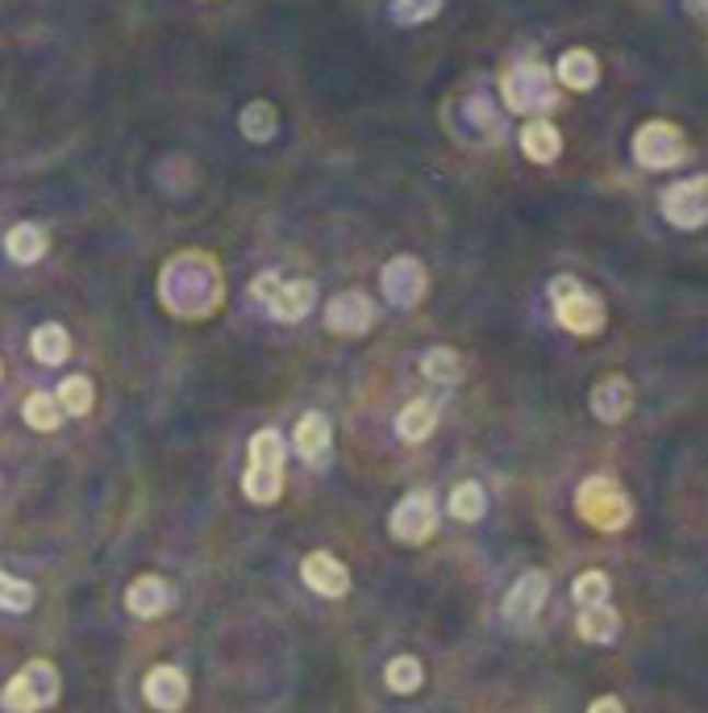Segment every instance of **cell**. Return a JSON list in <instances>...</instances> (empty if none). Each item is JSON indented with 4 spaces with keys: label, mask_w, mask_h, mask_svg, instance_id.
<instances>
[{
    "label": "cell",
    "mask_w": 708,
    "mask_h": 713,
    "mask_svg": "<svg viewBox=\"0 0 708 713\" xmlns=\"http://www.w3.org/2000/svg\"><path fill=\"white\" fill-rule=\"evenodd\" d=\"M55 400H59L62 414H71V418H83V414L92 409V400H96V393H92V380H88V376H67L59 384Z\"/></svg>",
    "instance_id": "83f0119b"
},
{
    "label": "cell",
    "mask_w": 708,
    "mask_h": 713,
    "mask_svg": "<svg viewBox=\"0 0 708 713\" xmlns=\"http://www.w3.org/2000/svg\"><path fill=\"white\" fill-rule=\"evenodd\" d=\"M384 680H388V689H392V692L409 697V692L421 689V680H425V668H421V659H416V655H396L392 664L384 668Z\"/></svg>",
    "instance_id": "4316f807"
},
{
    "label": "cell",
    "mask_w": 708,
    "mask_h": 713,
    "mask_svg": "<svg viewBox=\"0 0 708 713\" xmlns=\"http://www.w3.org/2000/svg\"><path fill=\"white\" fill-rule=\"evenodd\" d=\"M59 671L50 659H30L25 668L4 684L0 692V705L4 713H38V710H50L55 701H59Z\"/></svg>",
    "instance_id": "7a4b0ae2"
},
{
    "label": "cell",
    "mask_w": 708,
    "mask_h": 713,
    "mask_svg": "<svg viewBox=\"0 0 708 713\" xmlns=\"http://www.w3.org/2000/svg\"><path fill=\"white\" fill-rule=\"evenodd\" d=\"M705 184H708V176H705Z\"/></svg>",
    "instance_id": "8d00e7d4"
},
{
    "label": "cell",
    "mask_w": 708,
    "mask_h": 713,
    "mask_svg": "<svg viewBox=\"0 0 708 713\" xmlns=\"http://www.w3.org/2000/svg\"><path fill=\"white\" fill-rule=\"evenodd\" d=\"M546 592H550L546 571H525L517 585L509 588V597H504V622H513V626H529V622L538 618Z\"/></svg>",
    "instance_id": "5bb4252c"
},
{
    "label": "cell",
    "mask_w": 708,
    "mask_h": 713,
    "mask_svg": "<svg viewBox=\"0 0 708 713\" xmlns=\"http://www.w3.org/2000/svg\"><path fill=\"white\" fill-rule=\"evenodd\" d=\"M629 409H633V384L625 376H604L592 388V414L601 421H608V426L629 418Z\"/></svg>",
    "instance_id": "2e32d148"
},
{
    "label": "cell",
    "mask_w": 708,
    "mask_h": 713,
    "mask_svg": "<svg viewBox=\"0 0 708 713\" xmlns=\"http://www.w3.org/2000/svg\"><path fill=\"white\" fill-rule=\"evenodd\" d=\"M284 455L288 446L279 439V430H259L250 439V467L242 476V493L254 505H275L284 493Z\"/></svg>",
    "instance_id": "6da1fadb"
},
{
    "label": "cell",
    "mask_w": 708,
    "mask_h": 713,
    "mask_svg": "<svg viewBox=\"0 0 708 713\" xmlns=\"http://www.w3.org/2000/svg\"><path fill=\"white\" fill-rule=\"evenodd\" d=\"M437 525V501L430 488H416L409 493L404 501L392 509V518H388V530H392L396 543H409V546H421L430 534H434Z\"/></svg>",
    "instance_id": "9c48e42d"
},
{
    "label": "cell",
    "mask_w": 708,
    "mask_h": 713,
    "mask_svg": "<svg viewBox=\"0 0 708 713\" xmlns=\"http://www.w3.org/2000/svg\"><path fill=\"white\" fill-rule=\"evenodd\" d=\"M521 150H525V159H534V163H555L562 150V138L555 122H546V117H534V122H525L521 129Z\"/></svg>",
    "instance_id": "d6986e66"
},
{
    "label": "cell",
    "mask_w": 708,
    "mask_h": 713,
    "mask_svg": "<svg viewBox=\"0 0 708 713\" xmlns=\"http://www.w3.org/2000/svg\"><path fill=\"white\" fill-rule=\"evenodd\" d=\"M663 213L671 226H680V230H700L708 222V184L705 176H696V180H684V184H671L663 192Z\"/></svg>",
    "instance_id": "8fae6325"
},
{
    "label": "cell",
    "mask_w": 708,
    "mask_h": 713,
    "mask_svg": "<svg viewBox=\"0 0 708 713\" xmlns=\"http://www.w3.org/2000/svg\"><path fill=\"white\" fill-rule=\"evenodd\" d=\"M687 9H696V13H708V0H687Z\"/></svg>",
    "instance_id": "e575fe53"
},
{
    "label": "cell",
    "mask_w": 708,
    "mask_h": 713,
    "mask_svg": "<svg viewBox=\"0 0 708 713\" xmlns=\"http://www.w3.org/2000/svg\"><path fill=\"white\" fill-rule=\"evenodd\" d=\"M292 442H296V451H300V460L309 463H326V455H330V418L326 414H305V418L296 421V434H292Z\"/></svg>",
    "instance_id": "ac0fdd59"
},
{
    "label": "cell",
    "mask_w": 708,
    "mask_h": 713,
    "mask_svg": "<svg viewBox=\"0 0 708 713\" xmlns=\"http://www.w3.org/2000/svg\"><path fill=\"white\" fill-rule=\"evenodd\" d=\"M434 426H437L434 400H413V405H404V414L396 418V434L404 442H425L434 434Z\"/></svg>",
    "instance_id": "603a6c76"
},
{
    "label": "cell",
    "mask_w": 708,
    "mask_h": 713,
    "mask_svg": "<svg viewBox=\"0 0 708 713\" xmlns=\"http://www.w3.org/2000/svg\"><path fill=\"white\" fill-rule=\"evenodd\" d=\"M684 155H687V138L680 134V126H671V122H646V126L633 134V159L650 171L680 168Z\"/></svg>",
    "instance_id": "ba28073f"
},
{
    "label": "cell",
    "mask_w": 708,
    "mask_h": 713,
    "mask_svg": "<svg viewBox=\"0 0 708 713\" xmlns=\"http://www.w3.org/2000/svg\"><path fill=\"white\" fill-rule=\"evenodd\" d=\"M238 126L247 134L250 143H271L275 138V126H279V117H275V105L271 101H250L242 109V117H238Z\"/></svg>",
    "instance_id": "d4e9b609"
},
{
    "label": "cell",
    "mask_w": 708,
    "mask_h": 713,
    "mask_svg": "<svg viewBox=\"0 0 708 713\" xmlns=\"http://www.w3.org/2000/svg\"><path fill=\"white\" fill-rule=\"evenodd\" d=\"M21 418H25L30 430H59L62 409L59 400H55V393H30L25 405H21Z\"/></svg>",
    "instance_id": "484cf974"
},
{
    "label": "cell",
    "mask_w": 708,
    "mask_h": 713,
    "mask_svg": "<svg viewBox=\"0 0 708 713\" xmlns=\"http://www.w3.org/2000/svg\"><path fill=\"white\" fill-rule=\"evenodd\" d=\"M379 288H384V296L392 301L396 309H413V305H421L425 288H430V275L421 268V259L396 254L392 263L384 268V275H379Z\"/></svg>",
    "instance_id": "30bf717a"
},
{
    "label": "cell",
    "mask_w": 708,
    "mask_h": 713,
    "mask_svg": "<svg viewBox=\"0 0 708 713\" xmlns=\"http://www.w3.org/2000/svg\"><path fill=\"white\" fill-rule=\"evenodd\" d=\"M421 372L437 384H458L463 380V355L450 351V347H434V351H425L421 359Z\"/></svg>",
    "instance_id": "f546056e"
},
{
    "label": "cell",
    "mask_w": 708,
    "mask_h": 713,
    "mask_svg": "<svg viewBox=\"0 0 708 713\" xmlns=\"http://www.w3.org/2000/svg\"><path fill=\"white\" fill-rule=\"evenodd\" d=\"M30 351H34V359L46 363V367H59L62 359L71 355V338H67V330H62L59 321H46V326H38L34 338H30Z\"/></svg>",
    "instance_id": "7402d4cb"
},
{
    "label": "cell",
    "mask_w": 708,
    "mask_h": 713,
    "mask_svg": "<svg viewBox=\"0 0 708 713\" xmlns=\"http://www.w3.org/2000/svg\"><path fill=\"white\" fill-rule=\"evenodd\" d=\"M125 606L138 618H159V613L171 609V588H167L163 576H138L134 585L125 588Z\"/></svg>",
    "instance_id": "e0dca14e"
},
{
    "label": "cell",
    "mask_w": 708,
    "mask_h": 713,
    "mask_svg": "<svg viewBox=\"0 0 708 713\" xmlns=\"http://www.w3.org/2000/svg\"><path fill=\"white\" fill-rule=\"evenodd\" d=\"M575 509H580L583 522L596 525V530H621L633 518V505L621 493V484L608 480V476L583 480L580 493H575Z\"/></svg>",
    "instance_id": "5b68a950"
},
{
    "label": "cell",
    "mask_w": 708,
    "mask_h": 713,
    "mask_svg": "<svg viewBox=\"0 0 708 713\" xmlns=\"http://www.w3.org/2000/svg\"><path fill=\"white\" fill-rule=\"evenodd\" d=\"M500 92H504V105L513 109V113H541V109L555 105V80H550V71L541 64L513 67L504 76Z\"/></svg>",
    "instance_id": "52a82bcc"
},
{
    "label": "cell",
    "mask_w": 708,
    "mask_h": 713,
    "mask_svg": "<svg viewBox=\"0 0 708 713\" xmlns=\"http://www.w3.org/2000/svg\"><path fill=\"white\" fill-rule=\"evenodd\" d=\"M0 376H4V367H0Z\"/></svg>",
    "instance_id": "d590c367"
},
{
    "label": "cell",
    "mask_w": 708,
    "mask_h": 713,
    "mask_svg": "<svg viewBox=\"0 0 708 713\" xmlns=\"http://www.w3.org/2000/svg\"><path fill=\"white\" fill-rule=\"evenodd\" d=\"M326 326H330L333 335H342V338H358V335H367L375 326V305H372V296H363V293H338L326 305Z\"/></svg>",
    "instance_id": "7c38bea8"
},
{
    "label": "cell",
    "mask_w": 708,
    "mask_h": 713,
    "mask_svg": "<svg viewBox=\"0 0 708 713\" xmlns=\"http://www.w3.org/2000/svg\"><path fill=\"white\" fill-rule=\"evenodd\" d=\"M30 606H34V585H30V580H18V576H9V571H0V609H9V613H25Z\"/></svg>",
    "instance_id": "4dcf8cb0"
},
{
    "label": "cell",
    "mask_w": 708,
    "mask_h": 713,
    "mask_svg": "<svg viewBox=\"0 0 708 713\" xmlns=\"http://www.w3.org/2000/svg\"><path fill=\"white\" fill-rule=\"evenodd\" d=\"M550 301H555V317H559L562 330L580 338L601 335L604 326V301L596 293H587L575 275H559L550 284Z\"/></svg>",
    "instance_id": "3957f363"
},
{
    "label": "cell",
    "mask_w": 708,
    "mask_h": 713,
    "mask_svg": "<svg viewBox=\"0 0 708 713\" xmlns=\"http://www.w3.org/2000/svg\"><path fill=\"white\" fill-rule=\"evenodd\" d=\"M580 634L587 643H613L617 634H621V618H617V609L608 606H587L580 609Z\"/></svg>",
    "instance_id": "cb8c5ba5"
},
{
    "label": "cell",
    "mask_w": 708,
    "mask_h": 713,
    "mask_svg": "<svg viewBox=\"0 0 708 713\" xmlns=\"http://www.w3.org/2000/svg\"><path fill=\"white\" fill-rule=\"evenodd\" d=\"M205 280H217L213 259H201V254H196V272H192V280L184 275L180 259H175V263H167L163 284H159L163 305H167V309H175L180 317H187V301H196V305H192V309H196V317L213 314V309H217V296H221V293H205Z\"/></svg>",
    "instance_id": "277c9868"
},
{
    "label": "cell",
    "mask_w": 708,
    "mask_h": 713,
    "mask_svg": "<svg viewBox=\"0 0 708 713\" xmlns=\"http://www.w3.org/2000/svg\"><path fill=\"white\" fill-rule=\"evenodd\" d=\"M450 513H455L458 522H479V518L488 513V493H483L476 480H463L455 493H450Z\"/></svg>",
    "instance_id": "f1b7e54d"
},
{
    "label": "cell",
    "mask_w": 708,
    "mask_h": 713,
    "mask_svg": "<svg viewBox=\"0 0 708 713\" xmlns=\"http://www.w3.org/2000/svg\"><path fill=\"white\" fill-rule=\"evenodd\" d=\"M300 576H305V585H309L317 597H346V592H351V571H346V564H342L338 555H330V551H312V555H305Z\"/></svg>",
    "instance_id": "4fadbf2b"
},
{
    "label": "cell",
    "mask_w": 708,
    "mask_h": 713,
    "mask_svg": "<svg viewBox=\"0 0 708 713\" xmlns=\"http://www.w3.org/2000/svg\"><path fill=\"white\" fill-rule=\"evenodd\" d=\"M442 13V0H392V18L400 25H421Z\"/></svg>",
    "instance_id": "d6a6232c"
},
{
    "label": "cell",
    "mask_w": 708,
    "mask_h": 713,
    "mask_svg": "<svg viewBox=\"0 0 708 713\" xmlns=\"http://www.w3.org/2000/svg\"><path fill=\"white\" fill-rule=\"evenodd\" d=\"M571 597L580 601V609L604 606L608 601V576L604 571H583V576H575V585H571Z\"/></svg>",
    "instance_id": "1f68e13d"
},
{
    "label": "cell",
    "mask_w": 708,
    "mask_h": 713,
    "mask_svg": "<svg viewBox=\"0 0 708 713\" xmlns=\"http://www.w3.org/2000/svg\"><path fill=\"white\" fill-rule=\"evenodd\" d=\"M146 701L155 705V710L163 713H180L187 705V676L180 668H171V664H159V668L146 671Z\"/></svg>",
    "instance_id": "9a60e30c"
},
{
    "label": "cell",
    "mask_w": 708,
    "mask_h": 713,
    "mask_svg": "<svg viewBox=\"0 0 708 713\" xmlns=\"http://www.w3.org/2000/svg\"><path fill=\"white\" fill-rule=\"evenodd\" d=\"M46 247H50V238H46V230L34 226V222H18L13 230L4 234V254H9L13 263H38L42 254H46Z\"/></svg>",
    "instance_id": "ffe728a7"
},
{
    "label": "cell",
    "mask_w": 708,
    "mask_h": 713,
    "mask_svg": "<svg viewBox=\"0 0 708 713\" xmlns=\"http://www.w3.org/2000/svg\"><path fill=\"white\" fill-rule=\"evenodd\" d=\"M587 713H625V705L617 697H601V701H592V710Z\"/></svg>",
    "instance_id": "836d02e7"
},
{
    "label": "cell",
    "mask_w": 708,
    "mask_h": 713,
    "mask_svg": "<svg viewBox=\"0 0 708 713\" xmlns=\"http://www.w3.org/2000/svg\"><path fill=\"white\" fill-rule=\"evenodd\" d=\"M250 293L267 305L275 321H300V317H309L312 301H317V284L312 280H279L275 272H263L250 284Z\"/></svg>",
    "instance_id": "8992f818"
},
{
    "label": "cell",
    "mask_w": 708,
    "mask_h": 713,
    "mask_svg": "<svg viewBox=\"0 0 708 713\" xmlns=\"http://www.w3.org/2000/svg\"><path fill=\"white\" fill-rule=\"evenodd\" d=\"M559 80L571 92H587V88H596L601 80V64H596V55L592 50H567L559 59Z\"/></svg>",
    "instance_id": "44dd1931"
}]
</instances>
